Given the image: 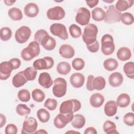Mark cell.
Returning a JSON list of instances; mask_svg holds the SVG:
<instances>
[{"mask_svg": "<svg viewBox=\"0 0 134 134\" xmlns=\"http://www.w3.org/2000/svg\"><path fill=\"white\" fill-rule=\"evenodd\" d=\"M103 66L107 71H113L117 69L118 66V62L115 59L109 58L104 61Z\"/></svg>", "mask_w": 134, "mask_h": 134, "instance_id": "cell-32", "label": "cell"}, {"mask_svg": "<svg viewBox=\"0 0 134 134\" xmlns=\"http://www.w3.org/2000/svg\"><path fill=\"white\" fill-rule=\"evenodd\" d=\"M105 98L104 96L98 93H96L91 95L90 98V103L92 106L95 108H99L104 103Z\"/></svg>", "mask_w": 134, "mask_h": 134, "instance_id": "cell-23", "label": "cell"}, {"mask_svg": "<svg viewBox=\"0 0 134 134\" xmlns=\"http://www.w3.org/2000/svg\"><path fill=\"white\" fill-rule=\"evenodd\" d=\"M38 83L44 88H50L53 84L52 79L49 73L47 72L41 73L38 78Z\"/></svg>", "mask_w": 134, "mask_h": 134, "instance_id": "cell-18", "label": "cell"}, {"mask_svg": "<svg viewBox=\"0 0 134 134\" xmlns=\"http://www.w3.org/2000/svg\"><path fill=\"white\" fill-rule=\"evenodd\" d=\"M84 133V134H96L97 133V131H96V129L94 127H90L87 128L85 130Z\"/></svg>", "mask_w": 134, "mask_h": 134, "instance_id": "cell-51", "label": "cell"}, {"mask_svg": "<svg viewBox=\"0 0 134 134\" xmlns=\"http://www.w3.org/2000/svg\"><path fill=\"white\" fill-rule=\"evenodd\" d=\"M98 28L94 24H88L84 29L82 34V40L86 45L91 44L96 41Z\"/></svg>", "mask_w": 134, "mask_h": 134, "instance_id": "cell-2", "label": "cell"}, {"mask_svg": "<svg viewBox=\"0 0 134 134\" xmlns=\"http://www.w3.org/2000/svg\"><path fill=\"white\" fill-rule=\"evenodd\" d=\"M31 35V31L29 27L26 26H21L15 31V40L19 43H24L28 41Z\"/></svg>", "mask_w": 134, "mask_h": 134, "instance_id": "cell-6", "label": "cell"}, {"mask_svg": "<svg viewBox=\"0 0 134 134\" xmlns=\"http://www.w3.org/2000/svg\"><path fill=\"white\" fill-rule=\"evenodd\" d=\"M124 80L122 75L117 72L112 73L108 77L109 84L114 87H117L120 86Z\"/></svg>", "mask_w": 134, "mask_h": 134, "instance_id": "cell-20", "label": "cell"}, {"mask_svg": "<svg viewBox=\"0 0 134 134\" xmlns=\"http://www.w3.org/2000/svg\"><path fill=\"white\" fill-rule=\"evenodd\" d=\"M118 106L114 100L107 102L104 106V113L108 117H112L115 115L117 111Z\"/></svg>", "mask_w": 134, "mask_h": 134, "instance_id": "cell-22", "label": "cell"}, {"mask_svg": "<svg viewBox=\"0 0 134 134\" xmlns=\"http://www.w3.org/2000/svg\"><path fill=\"white\" fill-rule=\"evenodd\" d=\"M120 21L126 25H130L133 23L134 18L133 15L129 12H126L120 16Z\"/></svg>", "mask_w": 134, "mask_h": 134, "instance_id": "cell-37", "label": "cell"}, {"mask_svg": "<svg viewBox=\"0 0 134 134\" xmlns=\"http://www.w3.org/2000/svg\"><path fill=\"white\" fill-rule=\"evenodd\" d=\"M103 130L107 134L119 133V132L116 130V124L114 122L109 120H107L104 122Z\"/></svg>", "mask_w": 134, "mask_h": 134, "instance_id": "cell-31", "label": "cell"}, {"mask_svg": "<svg viewBox=\"0 0 134 134\" xmlns=\"http://www.w3.org/2000/svg\"><path fill=\"white\" fill-rule=\"evenodd\" d=\"M106 13L104 21L107 24H113L120 21V18L121 13L116 9L114 5L108 6Z\"/></svg>", "mask_w": 134, "mask_h": 134, "instance_id": "cell-10", "label": "cell"}, {"mask_svg": "<svg viewBox=\"0 0 134 134\" xmlns=\"http://www.w3.org/2000/svg\"><path fill=\"white\" fill-rule=\"evenodd\" d=\"M67 83L62 77H58L53 81L52 93L54 96L61 98L64 96L66 92Z\"/></svg>", "mask_w": 134, "mask_h": 134, "instance_id": "cell-5", "label": "cell"}, {"mask_svg": "<svg viewBox=\"0 0 134 134\" xmlns=\"http://www.w3.org/2000/svg\"><path fill=\"white\" fill-rule=\"evenodd\" d=\"M9 17L13 20L19 21L23 18V13L21 10L17 7H12L8 12Z\"/></svg>", "mask_w": 134, "mask_h": 134, "instance_id": "cell-29", "label": "cell"}, {"mask_svg": "<svg viewBox=\"0 0 134 134\" xmlns=\"http://www.w3.org/2000/svg\"><path fill=\"white\" fill-rule=\"evenodd\" d=\"M71 122L72 126L74 128L81 129L84 126L86 120L83 115L81 114H76L74 115L73 118Z\"/></svg>", "mask_w": 134, "mask_h": 134, "instance_id": "cell-25", "label": "cell"}, {"mask_svg": "<svg viewBox=\"0 0 134 134\" xmlns=\"http://www.w3.org/2000/svg\"><path fill=\"white\" fill-rule=\"evenodd\" d=\"M47 34H48V32L44 29H39L37 30L35 34V36H34L35 41H37L39 44L42 38Z\"/></svg>", "mask_w": 134, "mask_h": 134, "instance_id": "cell-47", "label": "cell"}, {"mask_svg": "<svg viewBox=\"0 0 134 134\" xmlns=\"http://www.w3.org/2000/svg\"><path fill=\"white\" fill-rule=\"evenodd\" d=\"M106 13L100 7H96L92 10V17L96 21H101L105 19Z\"/></svg>", "mask_w": 134, "mask_h": 134, "instance_id": "cell-28", "label": "cell"}, {"mask_svg": "<svg viewBox=\"0 0 134 134\" xmlns=\"http://www.w3.org/2000/svg\"><path fill=\"white\" fill-rule=\"evenodd\" d=\"M85 82V76L81 73H74L70 77V82L72 86L78 88L81 87Z\"/></svg>", "mask_w": 134, "mask_h": 134, "instance_id": "cell-16", "label": "cell"}, {"mask_svg": "<svg viewBox=\"0 0 134 134\" xmlns=\"http://www.w3.org/2000/svg\"><path fill=\"white\" fill-rule=\"evenodd\" d=\"M58 105L57 100L53 98H48L44 103V107L50 110H54L57 108Z\"/></svg>", "mask_w": 134, "mask_h": 134, "instance_id": "cell-44", "label": "cell"}, {"mask_svg": "<svg viewBox=\"0 0 134 134\" xmlns=\"http://www.w3.org/2000/svg\"><path fill=\"white\" fill-rule=\"evenodd\" d=\"M54 65V60L52 57H44L36 60L33 63V67L38 70H49L51 69Z\"/></svg>", "mask_w": 134, "mask_h": 134, "instance_id": "cell-7", "label": "cell"}, {"mask_svg": "<svg viewBox=\"0 0 134 134\" xmlns=\"http://www.w3.org/2000/svg\"><path fill=\"white\" fill-rule=\"evenodd\" d=\"M106 85L105 79L101 76L94 77L93 80V87L94 90L100 91L103 90Z\"/></svg>", "mask_w": 134, "mask_h": 134, "instance_id": "cell-33", "label": "cell"}, {"mask_svg": "<svg viewBox=\"0 0 134 134\" xmlns=\"http://www.w3.org/2000/svg\"><path fill=\"white\" fill-rule=\"evenodd\" d=\"M72 66L74 70L80 71L84 68L85 66V62L82 58H76L72 61Z\"/></svg>", "mask_w": 134, "mask_h": 134, "instance_id": "cell-43", "label": "cell"}, {"mask_svg": "<svg viewBox=\"0 0 134 134\" xmlns=\"http://www.w3.org/2000/svg\"><path fill=\"white\" fill-rule=\"evenodd\" d=\"M71 65L66 62L62 61L59 63L57 66V71L61 75H66L71 71Z\"/></svg>", "mask_w": 134, "mask_h": 134, "instance_id": "cell-30", "label": "cell"}, {"mask_svg": "<svg viewBox=\"0 0 134 134\" xmlns=\"http://www.w3.org/2000/svg\"><path fill=\"white\" fill-rule=\"evenodd\" d=\"M117 58L122 61H125L129 60L131 57V52L130 49L126 47L120 48L116 54Z\"/></svg>", "mask_w": 134, "mask_h": 134, "instance_id": "cell-24", "label": "cell"}, {"mask_svg": "<svg viewBox=\"0 0 134 134\" xmlns=\"http://www.w3.org/2000/svg\"><path fill=\"white\" fill-rule=\"evenodd\" d=\"M69 29L71 36L74 38H79L82 34V30L81 28L74 24L71 25Z\"/></svg>", "mask_w": 134, "mask_h": 134, "instance_id": "cell-40", "label": "cell"}, {"mask_svg": "<svg viewBox=\"0 0 134 134\" xmlns=\"http://www.w3.org/2000/svg\"><path fill=\"white\" fill-rule=\"evenodd\" d=\"M103 2H106V3H111L112 2H114V0H111V1H104V0H103Z\"/></svg>", "mask_w": 134, "mask_h": 134, "instance_id": "cell-57", "label": "cell"}, {"mask_svg": "<svg viewBox=\"0 0 134 134\" xmlns=\"http://www.w3.org/2000/svg\"><path fill=\"white\" fill-rule=\"evenodd\" d=\"M130 103V97L128 94H120L116 100V104L120 108L127 107Z\"/></svg>", "mask_w": 134, "mask_h": 134, "instance_id": "cell-27", "label": "cell"}, {"mask_svg": "<svg viewBox=\"0 0 134 134\" xmlns=\"http://www.w3.org/2000/svg\"><path fill=\"white\" fill-rule=\"evenodd\" d=\"M31 96L34 100L38 103L44 100L46 96L44 92L39 88L34 90L31 92Z\"/></svg>", "mask_w": 134, "mask_h": 134, "instance_id": "cell-36", "label": "cell"}, {"mask_svg": "<svg viewBox=\"0 0 134 134\" xmlns=\"http://www.w3.org/2000/svg\"><path fill=\"white\" fill-rule=\"evenodd\" d=\"M73 113L58 114L54 119L53 125L58 129H62L65 127L66 124L72 121L73 118Z\"/></svg>", "mask_w": 134, "mask_h": 134, "instance_id": "cell-8", "label": "cell"}, {"mask_svg": "<svg viewBox=\"0 0 134 134\" xmlns=\"http://www.w3.org/2000/svg\"><path fill=\"white\" fill-rule=\"evenodd\" d=\"M39 45L36 41L30 42L27 47L22 50L20 54L21 58L25 61H28L39 55L40 52Z\"/></svg>", "mask_w": 134, "mask_h": 134, "instance_id": "cell-1", "label": "cell"}, {"mask_svg": "<svg viewBox=\"0 0 134 134\" xmlns=\"http://www.w3.org/2000/svg\"><path fill=\"white\" fill-rule=\"evenodd\" d=\"M94 78V76L93 75H89L87 77L86 87V89L89 91H93L94 90L93 87V80Z\"/></svg>", "mask_w": 134, "mask_h": 134, "instance_id": "cell-49", "label": "cell"}, {"mask_svg": "<svg viewBox=\"0 0 134 134\" xmlns=\"http://www.w3.org/2000/svg\"><path fill=\"white\" fill-rule=\"evenodd\" d=\"M6 122V118L3 114H0V128H2Z\"/></svg>", "mask_w": 134, "mask_h": 134, "instance_id": "cell-53", "label": "cell"}, {"mask_svg": "<svg viewBox=\"0 0 134 134\" xmlns=\"http://www.w3.org/2000/svg\"><path fill=\"white\" fill-rule=\"evenodd\" d=\"M59 53L62 57L65 59H71L74 57L75 50L71 45L63 44L59 48Z\"/></svg>", "mask_w": 134, "mask_h": 134, "instance_id": "cell-19", "label": "cell"}, {"mask_svg": "<svg viewBox=\"0 0 134 134\" xmlns=\"http://www.w3.org/2000/svg\"><path fill=\"white\" fill-rule=\"evenodd\" d=\"M39 44L41 45L46 50L51 51L56 46V41L54 38L49 36L48 33L42 38Z\"/></svg>", "mask_w": 134, "mask_h": 134, "instance_id": "cell-15", "label": "cell"}, {"mask_svg": "<svg viewBox=\"0 0 134 134\" xmlns=\"http://www.w3.org/2000/svg\"><path fill=\"white\" fill-rule=\"evenodd\" d=\"M25 14L30 18L37 16L39 12L38 6L35 3H29L27 4L24 9Z\"/></svg>", "mask_w": 134, "mask_h": 134, "instance_id": "cell-17", "label": "cell"}, {"mask_svg": "<svg viewBox=\"0 0 134 134\" xmlns=\"http://www.w3.org/2000/svg\"><path fill=\"white\" fill-rule=\"evenodd\" d=\"M99 1L98 0H94V1H86V3L87 5L90 7V8H93L95 7L98 3Z\"/></svg>", "mask_w": 134, "mask_h": 134, "instance_id": "cell-52", "label": "cell"}, {"mask_svg": "<svg viewBox=\"0 0 134 134\" xmlns=\"http://www.w3.org/2000/svg\"><path fill=\"white\" fill-rule=\"evenodd\" d=\"M17 132L18 128L15 124H9L5 127V132L6 134H16Z\"/></svg>", "mask_w": 134, "mask_h": 134, "instance_id": "cell-46", "label": "cell"}, {"mask_svg": "<svg viewBox=\"0 0 134 134\" xmlns=\"http://www.w3.org/2000/svg\"><path fill=\"white\" fill-rule=\"evenodd\" d=\"M4 3L7 6H11L12 5H13L15 2L16 1H11V0H5L4 1Z\"/></svg>", "mask_w": 134, "mask_h": 134, "instance_id": "cell-54", "label": "cell"}, {"mask_svg": "<svg viewBox=\"0 0 134 134\" xmlns=\"http://www.w3.org/2000/svg\"><path fill=\"white\" fill-rule=\"evenodd\" d=\"M9 61L12 63L14 68V70L18 69L21 65L20 60L18 58H12L9 60Z\"/></svg>", "mask_w": 134, "mask_h": 134, "instance_id": "cell-50", "label": "cell"}, {"mask_svg": "<svg viewBox=\"0 0 134 134\" xmlns=\"http://www.w3.org/2000/svg\"><path fill=\"white\" fill-rule=\"evenodd\" d=\"M12 36V31L10 28L4 27L1 28L0 31V38L2 41H8L10 39Z\"/></svg>", "mask_w": 134, "mask_h": 134, "instance_id": "cell-39", "label": "cell"}, {"mask_svg": "<svg viewBox=\"0 0 134 134\" xmlns=\"http://www.w3.org/2000/svg\"><path fill=\"white\" fill-rule=\"evenodd\" d=\"M115 45L113 37L109 34H105L101 39V50L105 55L111 54L115 51Z\"/></svg>", "mask_w": 134, "mask_h": 134, "instance_id": "cell-4", "label": "cell"}, {"mask_svg": "<svg viewBox=\"0 0 134 134\" xmlns=\"http://www.w3.org/2000/svg\"><path fill=\"white\" fill-rule=\"evenodd\" d=\"M14 70L12 63L9 61H3L0 64V79L6 80L9 77L13 70Z\"/></svg>", "mask_w": 134, "mask_h": 134, "instance_id": "cell-14", "label": "cell"}, {"mask_svg": "<svg viewBox=\"0 0 134 134\" xmlns=\"http://www.w3.org/2000/svg\"><path fill=\"white\" fill-rule=\"evenodd\" d=\"M124 122L127 126L132 127L134 125V114L133 112L126 113L123 118Z\"/></svg>", "mask_w": 134, "mask_h": 134, "instance_id": "cell-45", "label": "cell"}, {"mask_svg": "<svg viewBox=\"0 0 134 134\" xmlns=\"http://www.w3.org/2000/svg\"><path fill=\"white\" fill-rule=\"evenodd\" d=\"M133 4V0H118L115 4V8L119 12H124Z\"/></svg>", "mask_w": 134, "mask_h": 134, "instance_id": "cell-26", "label": "cell"}, {"mask_svg": "<svg viewBox=\"0 0 134 134\" xmlns=\"http://www.w3.org/2000/svg\"><path fill=\"white\" fill-rule=\"evenodd\" d=\"M38 123L37 120L32 117H26L23 124L21 133H32L37 130Z\"/></svg>", "mask_w": 134, "mask_h": 134, "instance_id": "cell-12", "label": "cell"}, {"mask_svg": "<svg viewBox=\"0 0 134 134\" xmlns=\"http://www.w3.org/2000/svg\"><path fill=\"white\" fill-rule=\"evenodd\" d=\"M123 70L126 76L131 79H134V63L132 61L126 63L123 66Z\"/></svg>", "mask_w": 134, "mask_h": 134, "instance_id": "cell-34", "label": "cell"}, {"mask_svg": "<svg viewBox=\"0 0 134 134\" xmlns=\"http://www.w3.org/2000/svg\"><path fill=\"white\" fill-rule=\"evenodd\" d=\"M51 33L61 39L66 40L69 38L66 27L61 23H54L50 27Z\"/></svg>", "mask_w": 134, "mask_h": 134, "instance_id": "cell-9", "label": "cell"}, {"mask_svg": "<svg viewBox=\"0 0 134 134\" xmlns=\"http://www.w3.org/2000/svg\"><path fill=\"white\" fill-rule=\"evenodd\" d=\"M24 73L28 81H33L36 79L37 71L34 67L29 66L24 71Z\"/></svg>", "mask_w": 134, "mask_h": 134, "instance_id": "cell-38", "label": "cell"}, {"mask_svg": "<svg viewBox=\"0 0 134 134\" xmlns=\"http://www.w3.org/2000/svg\"><path fill=\"white\" fill-rule=\"evenodd\" d=\"M86 48L88 49V50L91 52H92V53L97 52L99 49V42L97 40H96L94 43L91 44L86 45Z\"/></svg>", "mask_w": 134, "mask_h": 134, "instance_id": "cell-48", "label": "cell"}, {"mask_svg": "<svg viewBox=\"0 0 134 134\" xmlns=\"http://www.w3.org/2000/svg\"><path fill=\"white\" fill-rule=\"evenodd\" d=\"M27 82L28 80L24 75V71L16 74L12 79V84L13 86L16 88L23 86Z\"/></svg>", "mask_w": 134, "mask_h": 134, "instance_id": "cell-21", "label": "cell"}, {"mask_svg": "<svg viewBox=\"0 0 134 134\" xmlns=\"http://www.w3.org/2000/svg\"><path fill=\"white\" fill-rule=\"evenodd\" d=\"M91 18V12L86 7H80L77 11L75 16V21L81 26L88 24Z\"/></svg>", "mask_w": 134, "mask_h": 134, "instance_id": "cell-11", "label": "cell"}, {"mask_svg": "<svg viewBox=\"0 0 134 134\" xmlns=\"http://www.w3.org/2000/svg\"><path fill=\"white\" fill-rule=\"evenodd\" d=\"M34 133H48V132L46 131L44 129H40L38 131H36Z\"/></svg>", "mask_w": 134, "mask_h": 134, "instance_id": "cell-55", "label": "cell"}, {"mask_svg": "<svg viewBox=\"0 0 134 134\" xmlns=\"http://www.w3.org/2000/svg\"><path fill=\"white\" fill-rule=\"evenodd\" d=\"M16 111L20 116H25L30 113L31 109L26 104H19L16 107Z\"/></svg>", "mask_w": 134, "mask_h": 134, "instance_id": "cell-41", "label": "cell"}, {"mask_svg": "<svg viewBox=\"0 0 134 134\" xmlns=\"http://www.w3.org/2000/svg\"><path fill=\"white\" fill-rule=\"evenodd\" d=\"M81 108V102L76 99H71L63 102L60 106L59 111L62 114L74 113Z\"/></svg>", "mask_w": 134, "mask_h": 134, "instance_id": "cell-3", "label": "cell"}, {"mask_svg": "<svg viewBox=\"0 0 134 134\" xmlns=\"http://www.w3.org/2000/svg\"><path fill=\"white\" fill-rule=\"evenodd\" d=\"M65 15L64 9L59 6L49 8L47 12V16L52 20H60L64 18Z\"/></svg>", "mask_w": 134, "mask_h": 134, "instance_id": "cell-13", "label": "cell"}, {"mask_svg": "<svg viewBox=\"0 0 134 134\" xmlns=\"http://www.w3.org/2000/svg\"><path fill=\"white\" fill-rule=\"evenodd\" d=\"M17 97L23 102H27L30 99V94L27 89H21L19 91Z\"/></svg>", "mask_w": 134, "mask_h": 134, "instance_id": "cell-42", "label": "cell"}, {"mask_svg": "<svg viewBox=\"0 0 134 134\" xmlns=\"http://www.w3.org/2000/svg\"><path fill=\"white\" fill-rule=\"evenodd\" d=\"M37 116L40 121L45 123L49 121L50 115L47 110L44 108H40L37 112Z\"/></svg>", "mask_w": 134, "mask_h": 134, "instance_id": "cell-35", "label": "cell"}, {"mask_svg": "<svg viewBox=\"0 0 134 134\" xmlns=\"http://www.w3.org/2000/svg\"><path fill=\"white\" fill-rule=\"evenodd\" d=\"M80 133L79 132L74 131H67V132H65V133Z\"/></svg>", "mask_w": 134, "mask_h": 134, "instance_id": "cell-56", "label": "cell"}]
</instances>
